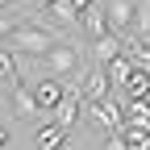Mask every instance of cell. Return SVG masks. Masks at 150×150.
Returning a JSON list of instances; mask_svg holds the SVG:
<instances>
[{
	"label": "cell",
	"instance_id": "1",
	"mask_svg": "<svg viewBox=\"0 0 150 150\" xmlns=\"http://www.w3.org/2000/svg\"><path fill=\"white\" fill-rule=\"evenodd\" d=\"M0 42H4L8 50H17V54H33V59H38V54H46V50H50V42H59V33H54V29H42V25H33L29 17H21V21H17L4 38H0Z\"/></svg>",
	"mask_w": 150,
	"mask_h": 150
},
{
	"label": "cell",
	"instance_id": "2",
	"mask_svg": "<svg viewBox=\"0 0 150 150\" xmlns=\"http://www.w3.org/2000/svg\"><path fill=\"white\" fill-rule=\"evenodd\" d=\"M88 104V117H92V129H96L100 138H108V134H117L121 129V108H117V100H108V96H100V100H83Z\"/></svg>",
	"mask_w": 150,
	"mask_h": 150
},
{
	"label": "cell",
	"instance_id": "3",
	"mask_svg": "<svg viewBox=\"0 0 150 150\" xmlns=\"http://www.w3.org/2000/svg\"><path fill=\"white\" fill-rule=\"evenodd\" d=\"M38 59L46 63L50 75H71L75 63H79V50H75L71 42H50V50H46V54H38Z\"/></svg>",
	"mask_w": 150,
	"mask_h": 150
},
{
	"label": "cell",
	"instance_id": "4",
	"mask_svg": "<svg viewBox=\"0 0 150 150\" xmlns=\"http://www.w3.org/2000/svg\"><path fill=\"white\" fill-rule=\"evenodd\" d=\"M8 100H13V112H17V121H29V125H42V117H46V112L38 108V100H33V88H25V83H13V92H8Z\"/></svg>",
	"mask_w": 150,
	"mask_h": 150
},
{
	"label": "cell",
	"instance_id": "5",
	"mask_svg": "<svg viewBox=\"0 0 150 150\" xmlns=\"http://www.w3.org/2000/svg\"><path fill=\"white\" fill-rule=\"evenodd\" d=\"M108 29L112 33H121V38H129L134 33V21H138V4L134 0H108Z\"/></svg>",
	"mask_w": 150,
	"mask_h": 150
},
{
	"label": "cell",
	"instance_id": "6",
	"mask_svg": "<svg viewBox=\"0 0 150 150\" xmlns=\"http://www.w3.org/2000/svg\"><path fill=\"white\" fill-rule=\"evenodd\" d=\"M108 92H112V79H108L104 63H96V67L79 79V96H83V100H100V96H108Z\"/></svg>",
	"mask_w": 150,
	"mask_h": 150
},
{
	"label": "cell",
	"instance_id": "7",
	"mask_svg": "<svg viewBox=\"0 0 150 150\" xmlns=\"http://www.w3.org/2000/svg\"><path fill=\"white\" fill-rule=\"evenodd\" d=\"M33 100H38V108L50 117V112L59 108V100H63V83H59V75H46V79H38V83H33Z\"/></svg>",
	"mask_w": 150,
	"mask_h": 150
},
{
	"label": "cell",
	"instance_id": "8",
	"mask_svg": "<svg viewBox=\"0 0 150 150\" xmlns=\"http://www.w3.org/2000/svg\"><path fill=\"white\" fill-rule=\"evenodd\" d=\"M79 104H83L79 88H75V83H67V88H63V100H59V108H54L50 117L59 121L63 129H71V125H75V117H79Z\"/></svg>",
	"mask_w": 150,
	"mask_h": 150
},
{
	"label": "cell",
	"instance_id": "9",
	"mask_svg": "<svg viewBox=\"0 0 150 150\" xmlns=\"http://www.w3.org/2000/svg\"><path fill=\"white\" fill-rule=\"evenodd\" d=\"M121 142H125V150H150V125H142V121H121Z\"/></svg>",
	"mask_w": 150,
	"mask_h": 150
},
{
	"label": "cell",
	"instance_id": "10",
	"mask_svg": "<svg viewBox=\"0 0 150 150\" xmlns=\"http://www.w3.org/2000/svg\"><path fill=\"white\" fill-rule=\"evenodd\" d=\"M79 25H83V33H88V42H96V38L108 33V17H104L96 4H88V8H79Z\"/></svg>",
	"mask_w": 150,
	"mask_h": 150
},
{
	"label": "cell",
	"instance_id": "11",
	"mask_svg": "<svg viewBox=\"0 0 150 150\" xmlns=\"http://www.w3.org/2000/svg\"><path fill=\"white\" fill-rule=\"evenodd\" d=\"M67 134H71V129H63L59 121H42V125H38V150H63Z\"/></svg>",
	"mask_w": 150,
	"mask_h": 150
},
{
	"label": "cell",
	"instance_id": "12",
	"mask_svg": "<svg viewBox=\"0 0 150 150\" xmlns=\"http://www.w3.org/2000/svg\"><path fill=\"white\" fill-rule=\"evenodd\" d=\"M104 71H108L112 88H125V83H129V71H134V63H129V54L121 50V54H112V59L104 63Z\"/></svg>",
	"mask_w": 150,
	"mask_h": 150
},
{
	"label": "cell",
	"instance_id": "13",
	"mask_svg": "<svg viewBox=\"0 0 150 150\" xmlns=\"http://www.w3.org/2000/svg\"><path fill=\"white\" fill-rule=\"evenodd\" d=\"M121 46H125V38L108 29L104 38H96V42H92V54H96V63H108L112 54H121Z\"/></svg>",
	"mask_w": 150,
	"mask_h": 150
},
{
	"label": "cell",
	"instance_id": "14",
	"mask_svg": "<svg viewBox=\"0 0 150 150\" xmlns=\"http://www.w3.org/2000/svg\"><path fill=\"white\" fill-rule=\"evenodd\" d=\"M0 79H4L8 88L13 83H25L21 79V67H17V50H8L4 42H0Z\"/></svg>",
	"mask_w": 150,
	"mask_h": 150
},
{
	"label": "cell",
	"instance_id": "15",
	"mask_svg": "<svg viewBox=\"0 0 150 150\" xmlns=\"http://www.w3.org/2000/svg\"><path fill=\"white\" fill-rule=\"evenodd\" d=\"M121 50L129 54V63H134V67L150 71V42H146V38H125V46H121Z\"/></svg>",
	"mask_w": 150,
	"mask_h": 150
},
{
	"label": "cell",
	"instance_id": "16",
	"mask_svg": "<svg viewBox=\"0 0 150 150\" xmlns=\"http://www.w3.org/2000/svg\"><path fill=\"white\" fill-rule=\"evenodd\" d=\"M121 117H125V121H142V125H150V96H125Z\"/></svg>",
	"mask_w": 150,
	"mask_h": 150
},
{
	"label": "cell",
	"instance_id": "17",
	"mask_svg": "<svg viewBox=\"0 0 150 150\" xmlns=\"http://www.w3.org/2000/svg\"><path fill=\"white\" fill-rule=\"evenodd\" d=\"M125 96H150V71H142V67H134V71H129Z\"/></svg>",
	"mask_w": 150,
	"mask_h": 150
},
{
	"label": "cell",
	"instance_id": "18",
	"mask_svg": "<svg viewBox=\"0 0 150 150\" xmlns=\"http://www.w3.org/2000/svg\"><path fill=\"white\" fill-rule=\"evenodd\" d=\"M50 13L59 17V21H75V17H79V8H75L71 0H50Z\"/></svg>",
	"mask_w": 150,
	"mask_h": 150
},
{
	"label": "cell",
	"instance_id": "19",
	"mask_svg": "<svg viewBox=\"0 0 150 150\" xmlns=\"http://www.w3.org/2000/svg\"><path fill=\"white\" fill-rule=\"evenodd\" d=\"M8 146V129H4V121H0V150Z\"/></svg>",
	"mask_w": 150,
	"mask_h": 150
},
{
	"label": "cell",
	"instance_id": "20",
	"mask_svg": "<svg viewBox=\"0 0 150 150\" xmlns=\"http://www.w3.org/2000/svg\"><path fill=\"white\" fill-rule=\"evenodd\" d=\"M71 4H75V8H88V4H92V0H71Z\"/></svg>",
	"mask_w": 150,
	"mask_h": 150
},
{
	"label": "cell",
	"instance_id": "21",
	"mask_svg": "<svg viewBox=\"0 0 150 150\" xmlns=\"http://www.w3.org/2000/svg\"><path fill=\"white\" fill-rule=\"evenodd\" d=\"M42 4H50V0H29V8H42Z\"/></svg>",
	"mask_w": 150,
	"mask_h": 150
},
{
	"label": "cell",
	"instance_id": "22",
	"mask_svg": "<svg viewBox=\"0 0 150 150\" xmlns=\"http://www.w3.org/2000/svg\"><path fill=\"white\" fill-rule=\"evenodd\" d=\"M0 4H4V0H0Z\"/></svg>",
	"mask_w": 150,
	"mask_h": 150
}]
</instances>
